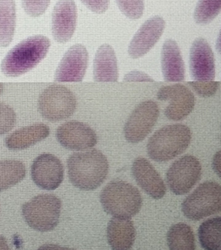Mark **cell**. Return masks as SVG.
<instances>
[{"instance_id": "1", "label": "cell", "mask_w": 221, "mask_h": 250, "mask_svg": "<svg viewBox=\"0 0 221 250\" xmlns=\"http://www.w3.org/2000/svg\"><path fill=\"white\" fill-rule=\"evenodd\" d=\"M70 182L75 188L85 191L97 189L106 179L109 163L105 154L92 149L74 153L67 160Z\"/></svg>"}, {"instance_id": "2", "label": "cell", "mask_w": 221, "mask_h": 250, "mask_svg": "<svg viewBox=\"0 0 221 250\" xmlns=\"http://www.w3.org/2000/svg\"><path fill=\"white\" fill-rule=\"evenodd\" d=\"M51 41L46 37L36 35L21 41L12 48L1 62L4 76L18 77L36 67L48 54Z\"/></svg>"}, {"instance_id": "3", "label": "cell", "mask_w": 221, "mask_h": 250, "mask_svg": "<svg viewBox=\"0 0 221 250\" xmlns=\"http://www.w3.org/2000/svg\"><path fill=\"white\" fill-rule=\"evenodd\" d=\"M191 136V129L186 125H166L156 131L149 139L147 154L158 163L169 161L187 149Z\"/></svg>"}, {"instance_id": "4", "label": "cell", "mask_w": 221, "mask_h": 250, "mask_svg": "<svg viewBox=\"0 0 221 250\" xmlns=\"http://www.w3.org/2000/svg\"><path fill=\"white\" fill-rule=\"evenodd\" d=\"M100 201L105 212L121 218L134 217L143 204L138 189L123 181H113L105 186L101 192Z\"/></svg>"}, {"instance_id": "5", "label": "cell", "mask_w": 221, "mask_h": 250, "mask_svg": "<svg viewBox=\"0 0 221 250\" xmlns=\"http://www.w3.org/2000/svg\"><path fill=\"white\" fill-rule=\"evenodd\" d=\"M61 201L51 194H42L22 206V214L29 227L39 232L54 230L59 221Z\"/></svg>"}, {"instance_id": "6", "label": "cell", "mask_w": 221, "mask_h": 250, "mask_svg": "<svg viewBox=\"0 0 221 250\" xmlns=\"http://www.w3.org/2000/svg\"><path fill=\"white\" fill-rule=\"evenodd\" d=\"M221 210V188L218 182L207 181L188 195L182 204L187 218L199 221Z\"/></svg>"}, {"instance_id": "7", "label": "cell", "mask_w": 221, "mask_h": 250, "mask_svg": "<svg viewBox=\"0 0 221 250\" xmlns=\"http://www.w3.org/2000/svg\"><path fill=\"white\" fill-rule=\"evenodd\" d=\"M77 108V100L71 90L61 85L54 84L44 89L38 100L39 114L49 122L70 118Z\"/></svg>"}, {"instance_id": "8", "label": "cell", "mask_w": 221, "mask_h": 250, "mask_svg": "<svg viewBox=\"0 0 221 250\" xmlns=\"http://www.w3.org/2000/svg\"><path fill=\"white\" fill-rule=\"evenodd\" d=\"M202 176V166L197 157L185 155L174 162L166 172V182L177 195L188 193Z\"/></svg>"}, {"instance_id": "9", "label": "cell", "mask_w": 221, "mask_h": 250, "mask_svg": "<svg viewBox=\"0 0 221 250\" xmlns=\"http://www.w3.org/2000/svg\"><path fill=\"white\" fill-rule=\"evenodd\" d=\"M159 116V106L154 101H144L139 104L124 126L127 141L131 144L144 141L156 125Z\"/></svg>"}, {"instance_id": "10", "label": "cell", "mask_w": 221, "mask_h": 250, "mask_svg": "<svg viewBox=\"0 0 221 250\" xmlns=\"http://www.w3.org/2000/svg\"><path fill=\"white\" fill-rule=\"evenodd\" d=\"M64 175L61 160L50 153L39 154L31 167L32 180L37 186L45 190L57 189L64 180Z\"/></svg>"}, {"instance_id": "11", "label": "cell", "mask_w": 221, "mask_h": 250, "mask_svg": "<svg viewBox=\"0 0 221 250\" xmlns=\"http://www.w3.org/2000/svg\"><path fill=\"white\" fill-rule=\"evenodd\" d=\"M157 98L161 101H170L165 109V115L172 121H181L188 117L195 105L194 94L182 84L163 86L158 92Z\"/></svg>"}, {"instance_id": "12", "label": "cell", "mask_w": 221, "mask_h": 250, "mask_svg": "<svg viewBox=\"0 0 221 250\" xmlns=\"http://www.w3.org/2000/svg\"><path fill=\"white\" fill-rule=\"evenodd\" d=\"M89 54L84 45L70 47L61 59L55 73V82H80L87 70Z\"/></svg>"}, {"instance_id": "13", "label": "cell", "mask_w": 221, "mask_h": 250, "mask_svg": "<svg viewBox=\"0 0 221 250\" xmlns=\"http://www.w3.org/2000/svg\"><path fill=\"white\" fill-rule=\"evenodd\" d=\"M56 138L67 149L82 151L93 148L97 144V135L89 125L77 121H70L60 125Z\"/></svg>"}, {"instance_id": "14", "label": "cell", "mask_w": 221, "mask_h": 250, "mask_svg": "<svg viewBox=\"0 0 221 250\" xmlns=\"http://www.w3.org/2000/svg\"><path fill=\"white\" fill-rule=\"evenodd\" d=\"M190 71L196 81L211 82L216 78L214 54L204 38H197L190 50Z\"/></svg>"}, {"instance_id": "15", "label": "cell", "mask_w": 221, "mask_h": 250, "mask_svg": "<svg viewBox=\"0 0 221 250\" xmlns=\"http://www.w3.org/2000/svg\"><path fill=\"white\" fill-rule=\"evenodd\" d=\"M166 23L161 16L147 19L136 32L129 45L128 52L133 59L146 55L159 41L165 31Z\"/></svg>"}, {"instance_id": "16", "label": "cell", "mask_w": 221, "mask_h": 250, "mask_svg": "<svg viewBox=\"0 0 221 250\" xmlns=\"http://www.w3.org/2000/svg\"><path fill=\"white\" fill-rule=\"evenodd\" d=\"M77 7L74 0H58L52 15V33L60 43L68 42L75 30Z\"/></svg>"}, {"instance_id": "17", "label": "cell", "mask_w": 221, "mask_h": 250, "mask_svg": "<svg viewBox=\"0 0 221 250\" xmlns=\"http://www.w3.org/2000/svg\"><path fill=\"white\" fill-rule=\"evenodd\" d=\"M131 172L139 186L151 198L161 199L166 192L163 179L151 163L144 157H137L133 162Z\"/></svg>"}, {"instance_id": "18", "label": "cell", "mask_w": 221, "mask_h": 250, "mask_svg": "<svg viewBox=\"0 0 221 250\" xmlns=\"http://www.w3.org/2000/svg\"><path fill=\"white\" fill-rule=\"evenodd\" d=\"M162 70L166 82H180L185 79V64L178 43L165 41L162 49Z\"/></svg>"}, {"instance_id": "19", "label": "cell", "mask_w": 221, "mask_h": 250, "mask_svg": "<svg viewBox=\"0 0 221 250\" xmlns=\"http://www.w3.org/2000/svg\"><path fill=\"white\" fill-rule=\"evenodd\" d=\"M93 71L95 82H118V62L115 51L111 45L103 44L98 48L93 60Z\"/></svg>"}, {"instance_id": "20", "label": "cell", "mask_w": 221, "mask_h": 250, "mask_svg": "<svg viewBox=\"0 0 221 250\" xmlns=\"http://www.w3.org/2000/svg\"><path fill=\"white\" fill-rule=\"evenodd\" d=\"M107 233L108 243L112 250H130L134 245L136 230L130 218L111 219Z\"/></svg>"}, {"instance_id": "21", "label": "cell", "mask_w": 221, "mask_h": 250, "mask_svg": "<svg viewBox=\"0 0 221 250\" xmlns=\"http://www.w3.org/2000/svg\"><path fill=\"white\" fill-rule=\"evenodd\" d=\"M50 128L45 124H36L23 126L14 131L4 140L5 146L10 150L26 149L49 135Z\"/></svg>"}, {"instance_id": "22", "label": "cell", "mask_w": 221, "mask_h": 250, "mask_svg": "<svg viewBox=\"0 0 221 250\" xmlns=\"http://www.w3.org/2000/svg\"><path fill=\"white\" fill-rule=\"evenodd\" d=\"M16 20L14 0H0V46H8L13 41Z\"/></svg>"}, {"instance_id": "23", "label": "cell", "mask_w": 221, "mask_h": 250, "mask_svg": "<svg viewBox=\"0 0 221 250\" xmlns=\"http://www.w3.org/2000/svg\"><path fill=\"white\" fill-rule=\"evenodd\" d=\"M169 250H195V237L192 229L185 223L173 225L167 233Z\"/></svg>"}, {"instance_id": "24", "label": "cell", "mask_w": 221, "mask_h": 250, "mask_svg": "<svg viewBox=\"0 0 221 250\" xmlns=\"http://www.w3.org/2000/svg\"><path fill=\"white\" fill-rule=\"evenodd\" d=\"M26 176V167L16 160H0V192L21 182Z\"/></svg>"}, {"instance_id": "25", "label": "cell", "mask_w": 221, "mask_h": 250, "mask_svg": "<svg viewBox=\"0 0 221 250\" xmlns=\"http://www.w3.org/2000/svg\"><path fill=\"white\" fill-rule=\"evenodd\" d=\"M199 239L205 250L221 249V218L213 217L203 222L199 229Z\"/></svg>"}, {"instance_id": "26", "label": "cell", "mask_w": 221, "mask_h": 250, "mask_svg": "<svg viewBox=\"0 0 221 250\" xmlns=\"http://www.w3.org/2000/svg\"><path fill=\"white\" fill-rule=\"evenodd\" d=\"M221 8V0H199L194 10V21L197 24H208L217 17Z\"/></svg>"}, {"instance_id": "27", "label": "cell", "mask_w": 221, "mask_h": 250, "mask_svg": "<svg viewBox=\"0 0 221 250\" xmlns=\"http://www.w3.org/2000/svg\"><path fill=\"white\" fill-rule=\"evenodd\" d=\"M115 2L129 19H140L144 13V0H115Z\"/></svg>"}, {"instance_id": "28", "label": "cell", "mask_w": 221, "mask_h": 250, "mask_svg": "<svg viewBox=\"0 0 221 250\" xmlns=\"http://www.w3.org/2000/svg\"><path fill=\"white\" fill-rule=\"evenodd\" d=\"M16 124L14 110L7 104L0 103V135L10 132Z\"/></svg>"}, {"instance_id": "29", "label": "cell", "mask_w": 221, "mask_h": 250, "mask_svg": "<svg viewBox=\"0 0 221 250\" xmlns=\"http://www.w3.org/2000/svg\"><path fill=\"white\" fill-rule=\"evenodd\" d=\"M188 85L194 89V92H197V95L203 98H209L213 96L219 89L220 86V82H188Z\"/></svg>"}, {"instance_id": "30", "label": "cell", "mask_w": 221, "mask_h": 250, "mask_svg": "<svg viewBox=\"0 0 221 250\" xmlns=\"http://www.w3.org/2000/svg\"><path fill=\"white\" fill-rule=\"evenodd\" d=\"M25 12L32 17L42 16L48 8L51 0H21Z\"/></svg>"}, {"instance_id": "31", "label": "cell", "mask_w": 221, "mask_h": 250, "mask_svg": "<svg viewBox=\"0 0 221 250\" xmlns=\"http://www.w3.org/2000/svg\"><path fill=\"white\" fill-rule=\"evenodd\" d=\"M93 13H103L108 10L110 0H80Z\"/></svg>"}, {"instance_id": "32", "label": "cell", "mask_w": 221, "mask_h": 250, "mask_svg": "<svg viewBox=\"0 0 221 250\" xmlns=\"http://www.w3.org/2000/svg\"><path fill=\"white\" fill-rule=\"evenodd\" d=\"M124 82H154L151 77L143 73V72L134 70L127 73L124 78Z\"/></svg>"}, {"instance_id": "33", "label": "cell", "mask_w": 221, "mask_h": 250, "mask_svg": "<svg viewBox=\"0 0 221 250\" xmlns=\"http://www.w3.org/2000/svg\"><path fill=\"white\" fill-rule=\"evenodd\" d=\"M221 151H218L215 155L214 159L213 162V167L214 169L215 172L219 175V177H221Z\"/></svg>"}, {"instance_id": "34", "label": "cell", "mask_w": 221, "mask_h": 250, "mask_svg": "<svg viewBox=\"0 0 221 250\" xmlns=\"http://www.w3.org/2000/svg\"><path fill=\"white\" fill-rule=\"evenodd\" d=\"M37 250H76L70 249L68 248H64V247L59 246L56 245H44L39 247Z\"/></svg>"}, {"instance_id": "35", "label": "cell", "mask_w": 221, "mask_h": 250, "mask_svg": "<svg viewBox=\"0 0 221 250\" xmlns=\"http://www.w3.org/2000/svg\"><path fill=\"white\" fill-rule=\"evenodd\" d=\"M0 250H10L5 238L1 235H0Z\"/></svg>"}, {"instance_id": "36", "label": "cell", "mask_w": 221, "mask_h": 250, "mask_svg": "<svg viewBox=\"0 0 221 250\" xmlns=\"http://www.w3.org/2000/svg\"><path fill=\"white\" fill-rule=\"evenodd\" d=\"M216 48H217L219 52L221 51V35L219 34V38H218L217 42H216Z\"/></svg>"}, {"instance_id": "37", "label": "cell", "mask_w": 221, "mask_h": 250, "mask_svg": "<svg viewBox=\"0 0 221 250\" xmlns=\"http://www.w3.org/2000/svg\"><path fill=\"white\" fill-rule=\"evenodd\" d=\"M3 91H4V85L3 83H0V95L3 93Z\"/></svg>"}]
</instances>
